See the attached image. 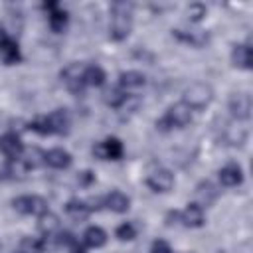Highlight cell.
<instances>
[{
    "label": "cell",
    "mask_w": 253,
    "mask_h": 253,
    "mask_svg": "<svg viewBox=\"0 0 253 253\" xmlns=\"http://www.w3.org/2000/svg\"><path fill=\"white\" fill-rule=\"evenodd\" d=\"M132 30V4L119 0L111 4V24H109V36L115 42H123L128 38Z\"/></svg>",
    "instance_id": "6da1fadb"
},
{
    "label": "cell",
    "mask_w": 253,
    "mask_h": 253,
    "mask_svg": "<svg viewBox=\"0 0 253 253\" xmlns=\"http://www.w3.org/2000/svg\"><path fill=\"white\" fill-rule=\"evenodd\" d=\"M192 123V109L184 103L178 101L166 109V113L156 121V128L162 132H168L172 128H186Z\"/></svg>",
    "instance_id": "7a4b0ae2"
},
{
    "label": "cell",
    "mask_w": 253,
    "mask_h": 253,
    "mask_svg": "<svg viewBox=\"0 0 253 253\" xmlns=\"http://www.w3.org/2000/svg\"><path fill=\"white\" fill-rule=\"evenodd\" d=\"M182 101L192 109V111H200L206 109L211 101H213V89L210 83L204 81H196L192 85H188L182 93Z\"/></svg>",
    "instance_id": "3957f363"
},
{
    "label": "cell",
    "mask_w": 253,
    "mask_h": 253,
    "mask_svg": "<svg viewBox=\"0 0 253 253\" xmlns=\"http://www.w3.org/2000/svg\"><path fill=\"white\" fill-rule=\"evenodd\" d=\"M12 208L18 211V213H22V215H42V213H45L47 210H49V206H47V200L45 198H42V196H36V194H24V196H18V198H14L12 200Z\"/></svg>",
    "instance_id": "277c9868"
},
{
    "label": "cell",
    "mask_w": 253,
    "mask_h": 253,
    "mask_svg": "<svg viewBox=\"0 0 253 253\" xmlns=\"http://www.w3.org/2000/svg\"><path fill=\"white\" fill-rule=\"evenodd\" d=\"M83 69H85V65H83V63L71 61V63H67V65L61 69V73H59V77H61L63 85H65V87H67V91H69V93H73V95H83V93H85Z\"/></svg>",
    "instance_id": "5b68a950"
},
{
    "label": "cell",
    "mask_w": 253,
    "mask_h": 253,
    "mask_svg": "<svg viewBox=\"0 0 253 253\" xmlns=\"http://www.w3.org/2000/svg\"><path fill=\"white\" fill-rule=\"evenodd\" d=\"M91 152L99 160H121L125 154V144L119 136H107L91 146Z\"/></svg>",
    "instance_id": "8992f818"
},
{
    "label": "cell",
    "mask_w": 253,
    "mask_h": 253,
    "mask_svg": "<svg viewBox=\"0 0 253 253\" xmlns=\"http://www.w3.org/2000/svg\"><path fill=\"white\" fill-rule=\"evenodd\" d=\"M42 8L47 14V26H49V30L55 32V34H63L67 30V24H69L67 10H63L61 4L59 2H53V0L51 2H45Z\"/></svg>",
    "instance_id": "52a82bcc"
},
{
    "label": "cell",
    "mask_w": 253,
    "mask_h": 253,
    "mask_svg": "<svg viewBox=\"0 0 253 253\" xmlns=\"http://www.w3.org/2000/svg\"><path fill=\"white\" fill-rule=\"evenodd\" d=\"M22 51H20V45L18 42L0 28V61L4 65H18L22 61Z\"/></svg>",
    "instance_id": "ba28073f"
},
{
    "label": "cell",
    "mask_w": 253,
    "mask_h": 253,
    "mask_svg": "<svg viewBox=\"0 0 253 253\" xmlns=\"http://www.w3.org/2000/svg\"><path fill=\"white\" fill-rule=\"evenodd\" d=\"M227 109L231 113V117L235 121H247L251 117V109H253V101H251V95L247 91H239V93H233L227 101Z\"/></svg>",
    "instance_id": "9c48e42d"
},
{
    "label": "cell",
    "mask_w": 253,
    "mask_h": 253,
    "mask_svg": "<svg viewBox=\"0 0 253 253\" xmlns=\"http://www.w3.org/2000/svg\"><path fill=\"white\" fill-rule=\"evenodd\" d=\"M146 186L152 190V192H156V194H168L172 188H174V184H176V178H174V174L168 170V168H156L154 172H150L148 176H146Z\"/></svg>",
    "instance_id": "30bf717a"
},
{
    "label": "cell",
    "mask_w": 253,
    "mask_h": 253,
    "mask_svg": "<svg viewBox=\"0 0 253 253\" xmlns=\"http://www.w3.org/2000/svg\"><path fill=\"white\" fill-rule=\"evenodd\" d=\"M24 150H26V146H24L20 134H16V132L0 134V154L6 160H20L24 156Z\"/></svg>",
    "instance_id": "8fae6325"
},
{
    "label": "cell",
    "mask_w": 253,
    "mask_h": 253,
    "mask_svg": "<svg viewBox=\"0 0 253 253\" xmlns=\"http://www.w3.org/2000/svg\"><path fill=\"white\" fill-rule=\"evenodd\" d=\"M47 119V126H49V134H57V136H65L71 130V115L67 109H53L51 113L45 115Z\"/></svg>",
    "instance_id": "7c38bea8"
},
{
    "label": "cell",
    "mask_w": 253,
    "mask_h": 253,
    "mask_svg": "<svg viewBox=\"0 0 253 253\" xmlns=\"http://www.w3.org/2000/svg\"><path fill=\"white\" fill-rule=\"evenodd\" d=\"M180 221H182V225L192 227V229L204 227L206 225V211L196 202H188L186 208L180 211Z\"/></svg>",
    "instance_id": "4fadbf2b"
},
{
    "label": "cell",
    "mask_w": 253,
    "mask_h": 253,
    "mask_svg": "<svg viewBox=\"0 0 253 253\" xmlns=\"http://www.w3.org/2000/svg\"><path fill=\"white\" fill-rule=\"evenodd\" d=\"M43 160H45V166L55 168V170H67V168L73 164V156H71V152H67V150L61 148V146H55V148L45 150Z\"/></svg>",
    "instance_id": "5bb4252c"
},
{
    "label": "cell",
    "mask_w": 253,
    "mask_h": 253,
    "mask_svg": "<svg viewBox=\"0 0 253 253\" xmlns=\"http://www.w3.org/2000/svg\"><path fill=\"white\" fill-rule=\"evenodd\" d=\"M217 178H219V184L225 188L241 186L243 184V168L235 162H229L217 170Z\"/></svg>",
    "instance_id": "9a60e30c"
},
{
    "label": "cell",
    "mask_w": 253,
    "mask_h": 253,
    "mask_svg": "<svg viewBox=\"0 0 253 253\" xmlns=\"http://www.w3.org/2000/svg\"><path fill=\"white\" fill-rule=\"evenodd\" d=\"M103 206L113 213H126L130 210V198L121 190H111L103 196Z\"/></svg>",
    "instance_id": "2e32d148"
},
{
    "label": "cell",
    "mask_w": 253,
    "mask_h": 253,
    "mask_svg": "<svg viewBox=\"0 0 253 253\" xmlns=\"http://www.w3.org/2000/svg\"><path fill=\"white\" fill-rule=\"evenodd\" d=\"M231 63L237 69H251L253 67V51L249 43H235L231 47Z\"/></svg>",
    "instance_id": "e0dca14e"
},
{
    "label": "cell",
    "mask_w": 253,
    "mask_h": 253,
    "mask_svg": "<svg viewBox=\"0 0 253 253\" xmlns=\"http://www.w3.org/2000/svg\"><path fill=\"white\" fill-rule=\"evenodd\" d=\"M107 243V231L99 225H89L81 235V245L85 249H101Z\"/></svg>",
    "instance_id": "ac0fdd59"
},
{
    "label": "cell",
    "mask_w": 253,
    "mask_h": 253,
    "mask_svg": "<svg viewBox=\"0 0 253 253\" xmlns=\"http://www.w3.org/2000/svg\"><path fill=\"white\" fill-rule=\"evenodd\" d=\"M144 83H146V75L142 71L128 69V71H121L119 73V87L125 93L134 91V89H140V87H144Z\"/></svg>",
    "instance_id": "d6986e66"
},
{
    "label": "cell",
    "mask_w": 253,
    "mask_h": 253,
    "mask_svg": "<svg viewBox=\"0 0 253 253\" xmlns=\"http://www.w3.org/2000/svg\"><path fill=\"white\" fill-rule=\"evenodd\" d=\"M172 38H176L178 42L188 43V45H192V47H204V45L210 42V36H208L206 32H200V30L188 32V30L176 28V30H172Z\"/></svg>",
    "instance_id": "ffe728a7"
},
{
    "label": "cell",
    "mask_w": 253,
    "mask_h": 253,
    "mask_svg": "<svg viewBox=\"0 0 253 253\" xmlns=\"http://www.w3.org/2000/svg\"><path fill=\"white\" fill-rule=\"evenodd\" d=\"M217 200V190H215V186L211 184V182H200L198 186H196V190H194V202L198 204V206H202L204 210L208 208V206H211L213 202Z\"/></svg>",
    "instance_id": "44dd1931"
},
{
    "label": "cell",
    "mask_w": 253,
    "mask_h": 253,
    "mask_svg": "<svg viewBox=\"0 0 253 253\" xmlns=\"http://www.w3.org/2000/svg\"><path fill=\"white\" fill-rule=\"evenodd\" d=\"M38 229L43 237H51L55 233L61 231V221H59V215L53 213V211H45L42 215H38Z\"/></svg>",
    "instance_id": "7402d4cb"
},
{
    "label": "cell",
    "mask_w": 253,
    "mask_h": 253,
    "mask_svg": "<svg viewBox=\"0 0 253 253\" xmlns=\"http://www.w3.org/2000/svg\"><path fill=\"white\" fill-rule=\"evenodd\" d=\"M65 213H67V217H71L73 221H85V219L91 215V210H89V206H87L85 200L71 198V200L65 204Z\"/></svg>",
    "instance_id": "603a6c76"
},
{
    "label": "cell",
    "mask_w": 253,
    "mask_h": 253,
    "mask_svg": "<svg viewBox=\"0 0 253 253\" xmlns=\"http://www.w3.org/2000/svg\"><path fill=\"white\" fill-rule=\"evenodd\" d=\"M83 81H85V87H103L107 81V73L101 65H85Z\"/></svg>",
    "instance_id": "cb8c5ba5"
},
{
    "label": "cell",
    "mask_w": 253,
    "mask_h": 253,
    "mask_svg": "<svg viewBox=\"0 0 253 253\" xmlns=\"http://www.w3.org/2000/svg\"><path fill=\"white\" fill-rule=\"evenodd\" d=\"M128 93H125L119 85L117 87H111V89H107L105 91V95H103V101H105V105L107 107H111V109H121V107H125L126 105V101H128Z\"/></svg>",
    "instance_id": "d4e9b609"
},
{
    "label": "cell",
    "mask_w": 253,
    "mask_h": 253,
    "mask_svg": "<svg viewBox=\"0 0 253 253\" xmlns=\"http://www.w3.org/2000/svg\"><path fill=\"white\" fill-rule=\"evenodd\" d=\"M18 251L20 253H45V241H43V237L26 235V237L20 239Z\"/></svg>",
    "instance_id": "484cf974"
},
{
    "label": "cell",
    "mask_w": 253,
    "mask_h": 253,
    "mask_svg": "<svg viewBox=\"0 0 253 253\" xmlns=\"http://www.w3.org/2000/svg\"><path fill=\"white\" fill-rule=\"evenodd\" d=\"M138 235V227L132 221H123L121 225H117L115 229V237L119 241H134Z\"/></svg>",
    "instance_id": "4316f807"
},
{
    "label": "cell",
    "mask_w": 253,
    "mask_h": 253,
    "mask_svg": "<svg viewBox=\"0 0 253 253\" xmlns=\"http://www.w3.org/2000/svg\"><path fill=\"white\" fill-rule=\"evenodd\" d=\"M43 154H45L43 150H40V148H32V150H24V156H22L20 160L24 162L26 168H38L40 164H45Z\"/></svg>",
    "instance_id": "83f0119b"
},
{
    "label": "cell",
    "mask_w": 253,
    "mask_h": 253,
    "mask_svg": "<svg viewBox=\"0 0 253 253\" xmlns=\"http://www.w3.org/2000/svg\"><path fill=\"white\" fill-rule=\"evenodd\" d=\"M186 14H188V20L194 22V24H200L206 14H208V8L202 4V2H192L188 8H186Z\"/></svg>",
    "instance_id": "f1b7e54d"
},
{
    "label": "cell",
    "mask_w": 253,
    "mask_h": 253,
    "mask_svg": "<svg viewBox=\"0 0 253 253\" xmlns=\"http://www.w3.org/2000/svg\"><path fill=\"white\" fill-rule=\"evenodd\" d=\"M28 128H30L32 132L42 134V136H49V126H47V119H45V115L36 117L34 121H30V123H28Z\"/></svg>",
    "instance_id": "f546056e"
},
{
    "label": "cell",
    "mask_w": 253,
    "mask_h": 253,
    "mask_svg": "<svg viewBox=\"0 0 253 253\" xmlns=\"http://www.w3.org/2000/svg\"><path fill=\"white\" fill-rule=\"evenodd\" d=\"M150 253H174L166 239H154L150 245Z\"/></svg>",
    "instance_id": "4dcf8cb0"
},
{
    "label": "cell",
    "mask_w": 253,
    "mask_h": 253,
    "mask_svg": "<svg viewBox=\"0 0 253 253\" xmlns=\"http://www.w3.org/2000/svg\"><path fill=\"white\" fill-rule=\"evenodd\" d=\"M93 182H95V174H93L91 170H83V172H79V176H77V184H79V186L87 188V186H91Z\"/></svg>",
    "instance_id": "1f68e13d"
},
{
    "label": "cell",
    "mask_w": 253,
    "mask_h": 253,
    "mask_svg": "<svg viewBox=\"0 0 253 253\" xmlns=\"http://www.w3.org/2000/svg\"><path fill=\"white\" fill-rule=\"evenodd\" d=\"M178 223H182L180 221V211H170L168 215H166V225H178Z\"/></svg>",
    "instance_id": "d6a6232c"
},
{
    "label": "cell",
    "mask_w": 253,
    "mask_h": 253,
    "mask_svg": "<svg viewBox=\"0 0 253 253\" xmlns=\"http://www.w3.org/2000/svg\"><path fill=\"white\" fill-rule=\"evenodd\" d=\"M67 253H87V249H85L81 243H77V245H75V247H71Z\"/></svg>",
    "instance_id": "836d02e7"
},
{
    "label": "cell",
    "mask_w": 253,
    "mask_h": 253,
    "mask_svg": "<svg viewBox=\"0 0 253 253\" xmlns=\"http://www.w3.org/2000/svg\"><path fill=\"white\" fill-rule=\"evenodd\" d=\"M14 253H20V251H14Z\"/></svg>",
    "instance_id": "e575fe53"
}]
</instances>
